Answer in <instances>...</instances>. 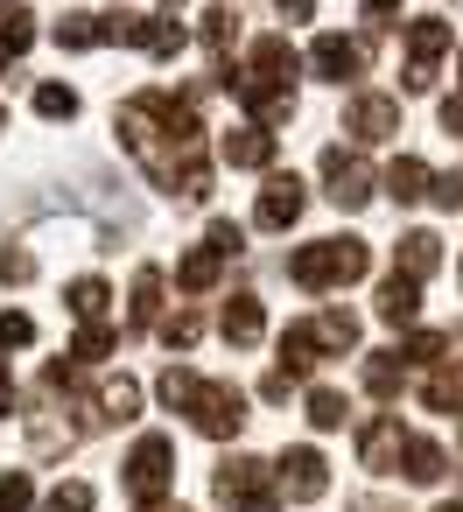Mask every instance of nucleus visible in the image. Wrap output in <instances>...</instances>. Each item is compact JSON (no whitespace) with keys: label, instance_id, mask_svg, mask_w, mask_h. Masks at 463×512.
Listing matches in <instances>:
<instances>
[{"label":"nucleus","instance_id":"obj_31","mask_svg":"<svg viewBox=\"0 0 463 512\" xmlns=\"http://www.w3.org/2000/svg\"><path fill=\"white\" fill-rule=\"evenodd\" d=\"M316 337H323V351H351L358 344V316L330 309V316H316Z\"/></svg>","mask_w":463,"mask_h":512},{"label":"nucleus","instance_id":"obj_18","mask_svg":"<svg viewBox=\"0 0 463 512\" xmlns=\"http://www.w3.org/2000/svg\"><path fill=\"white\" fill-rule=\"evenodd\" d=\"M29 43H36V15L22 8V0H8V8H0V71H8L15 57H29Z\"/></svg>","mask_w":463,"mask_h":512},{"label":"nucleus","instance_id":"obj_12","mask_svg":"<svg viewBox=\"0 0 463 512\" xmlns=\"http://www.w3.org/2000/svg\"><path fill=\"white\" fill-rule=\"evenodd\" d=\"M365 57H372V36H365V43L316 36V50H309V71H316V78H330V85H344V78H358V71H365Z\"/></svg>","mask_w":463,"mask_h":512},{"label":"nucleus","instance_id":"obj_42","mask_svg":"<svg viewBox=\"0 0 463 512\" xmlns=\"http://www.w3.org/2000/svg\"><path fill=\"white\" fill-rule=\"evenodd\" d=\"M288 393H295V379H288V372H281V365H274V372H267V379H260V400H288Z\"/></svg>","mask_w":463,"mask_h":512},{"label":"nucleus","instance_id":"obj_20","mask_svg":"<svg viewBox=\"0 0 463 512\" xmlns=\"http://www.w3.org/2000/svg\"><path fill=\"white\" fill-rule=\"evenodd\" d=\"M435 267H442V239H435V232H407V239H400V267H393V274L428 281Z\"/></svg>","mask_w":463,"mask_h":512},{"label":"nucleus","instance_id":"obj_9","mask_svg":"<svg viewBox=\"0 0 463 512\" xmlns=\"http://www.w3.org/2000/svg\"><path fill=\"white\" fill-rule=\"evenodd\" d=\"M274 484H281L288 498H323V491H330V463H323L309 442H295V449H281V463H274Z\"/></svg>","mask_w":463,"mask_h":512},{"label":"nucleus","instance_id":"obj_4","mask_svg":"<svg viewBox=\"0 0 463 512\" xmlns=\"http://www.w3.org/2000/svg\"><path fill=\"white\" fill-rule=\"evenodd\" d=\"M456 50V29L442 22V15H421V22H407V71H400V85L407 92H428L435 85V64Z\"/></svg>","mask_w":463,"mask_h":512},{"label":"nucleus","instance_id":"obj_28","mask_svg":"<svg viewBox=\"0 0 463 512\" xmlns=\"http://www.w3.org/2000/svg\"><path fill=\"white\" fill-rule=\"evenodd\" d=\"M64 309H71L78 323H99V309H106V281H99V274L71 281V288H64Z\"/></svg>","mask_w":463,"mask_h":512},{"label":"nucleus","instance_id":"obj_10","mask_svg":"<svg viewBox=\"0 0 463 512\" xmlns=\"http://www.w3.org/2000/svg\"><path fill=\"white\" fill-rule=\"evenodd\" d=\"M344 134H358V141H393V134H400V99L358 92V99L344 106Z\"/></svg>","mask_w":463,"mask_h":512},{"label":"nucleus","instance_id":"obj_43","mask_svg":"<svg viewBox=\"0 0 463 512\" xmlns=\"http://www.w3.org/2000/svg\"><path fill=\"white\" fill-rule=\"evenodd\" d=\"M442 127H449V134H463V92H456V99H442Z\"/></svg>","mask_w":463,"mask_h":512},{"label":"nucleus","instance_id":"obj_45","mask_svg":"<svg viewBox=\"0 0 463 512\" xmlns=\"http://www.w3.org/2000/svg\"><path fill=\"white\" fill-rule=\"evenodd\" d=\"M393 8H400V0H365V15H372V22H386Z\"/></svg>","mask_w":463,"mask_h":512},{"label":"nucleus","instance_id":"obj_16","mask_svg":"<svg viewBox=\"0 0 463 512\" xmlns=\"http://www.w3.org/2000/svg\"><path fill=\"white\" fill-rule=\"evenodd\" d=\"M428 183H435V169H428V162H414V155H400V162L379 176V190H386L393 204H421V197H428Z\"/></svg>","mask_w":463,"mask_h":512},{"label":"nucleus","instance_id":"obj_15","mask_svg":"<svg viewBox=\"0 0 463 512\" xmlns=\"http://www.w3.org/2000/svg\"><path fill=\"white\" fill-rule=\"evenodd\" d=\"M218 155H225L232 169H267V162H274V134L246 120V127H232V134L218 141Z\"/></svg>","mask_w":463,"mask_h":512},{"label":"nucleus","instance_id":"obj_13","mask_svg":"<svg viewBox=\"0 0 463 512\" xmlns=\"http://www.w3.org/2000/svg\"><path fill=\"white\" fill-rule=\"evenodd\" d=\"M295 71H302V57L288 50V36H260V43H253V57H246V78L281 85V92H295Z\"/></svg>","mask_w":463,"mask_h":512},{"label":"nucleus","instance_id":"obj_44","mask_svg":"<svg viewBox=\"0 0 463 512\" xmlns=\"http://www.w3.org/2000/svg\"><path fill=\"white\" fill-rule=\"evenodd\" d=\"M274 8H281L288 22H309V15H316V0H274Z\"/></svg>","mask_w":463,"mask_h":512},{"label":"nucleus","instance_id":"obj_48","mask_svg":"<svg viewBox=\"0 0 463 512\" xmlns=\"http://www.w3.org/2000/svg\"><path fill=\"white\" fill-rule=\"evenodd\" d=\"M162 8H183V0H162Z\"/></svg>","mask_w":463,"mask_h":512},{"label":"nucleus","instance_id":"obj_50","mask_svg":"<svg viewBox=\"0 0 463 512\" xmlns=\"http://www.w3.org/2000/svg\"><path fill=\"white\" fill-rule=\"evenodd\" d=\"M456 71H463V57H456Z\"/></svg>","mask_w":463,"mask_h":512},{"label":"nucleus","instance_id":"obj_41","mask_svg":"<svg viewBox=\"0 0 463 512\" xmlns=\"http://www.w3.org/2000/svg\"><path fill=\"white\" fill-rule=\"evenodd\" d=\"M428 197H435L442 211H463V169H449V176H435V183H428Z\"/></svg>","mask_w":463,"mask_h":512},{"label":"nucleus","instance_id":"obj_38","mask_svg":"<svg viewBox=\"0 0 463 512\" xmlns=\"http://www.w3.org/2000/svg\"><path fill=\"white\" fill-rule=\"evenodd\" d=\"M8 344H15V351L36 344V323H29L22 309H0V351H8Z\"/></svg>","mask_w":463,"mask_h":512},{"label":"nucleus","instance_id":"obj_30","mask_svg":"<svg viewBox=\"0 0 463 512\" xmlns=\"http://www.w3.org/2000/svg\"><path fill=\"white\" fill-rule=\"evenodd\" d=\"M197 337H204V316H197V309H176V316L162 323V344H169V351H197Z\"/></svg>","mask_w":463,"mask_h":512},{"label":"nucleus","instance_id":"obj_7","mask_svg":"<svg viewBox=\"0 0 463 512\" xmlns=\"http://www.w3.org/2000/svg\"><path fill=\"white\" fill-rule=\"evenodd\" d=\"M113 43L148 50V57H176L183 50V22H169V15H113Z\"/></svg>","mask_w":463,"mask_h":512},{"label":"nucleus","instance_id":"obj_23","mask_svg":"<svg viewBox=\"0 0 463 512\" xmlns=\"http://www.w3.org/2000/svg\"><path fill=\"white\" fill-rule=\"evenodd\" d=\"M169 197L204 204V197H211V162H204V155H183V162H176V176H169Z\"/></svg>","mask_w":463,"mask_h":512},{"label":"nucleus","instance_id":"obj_49","mask_svg":"<svg viewBox=\"0 0 463 512\" xmlns=\"http://www.w3.org/2000/svg\"><path fill=\"white\" fill-rule=\"evenodd\" d=\"M0 134H8V113H0Z\"/></svg>","mask_w":463,"mask_h":512},{"label":"nucleus","instance_id":"obj_22","mask_svg":"<svg viewBox=\"0 0 463 512\" xmlns=\"http://www.w3.org/2000/svg\"><path fill=\"white\" fill-rule=\"evenodd\" d=\"M449 470V456H442V442H428V435H407V456H400V477H414V484H435Z\"/></svg>","mask_w":463,"mask_h":512},{"label":"nucleus","instance_id":"obj_33","mask_svg":"<svg viewBox=\"0 0 463 512\" xmlns=\"http://www.w3.org/2000/svg\"><path fill=\"white\" fill-rule=\"evenodd\" d=\"M36 113L43 120H78V92L71 85H36Z\"/></svg>","mask_w":463,"mask_h":512},{"label":"nucleus","instance_id":"obj_6","mask_svg":"<svg viewBox=\"0 0 463 512\" xmlns=\"http://www.w3.org/2000/svg\"><path fill=\"white\" fill-rule=\"evenodd\" d=\"M316 176H323V197H330L337 211H358V204L372 197V162H365V155H351V148H323Z\"/></svg>","mask_w":463,"mask_h":512},{"label":"nucleus","instance_id":"obj_37","mask_svg":"<svg viewBox=\"0 0 463 512\" xmlns=\"http://www.w3.org/2000/svg\"><path fill=\"white\" fill-rule=\"evenodd\" d=\"M0 281H8V288H29V281H36V253L0 246Z\"/></svg>","mask_w":463,"mask_h":512},{"label":"nucleus","instance_id":"obj_51","mask_svg":"<svg viewBox=\"0 0 463 512\" xmlns=\"http://www.w3.org/2000/svg\"><path fill=\"white\" fill-rule=\"evenodd\" d=\"M372 512H379V505H372Z\"/></svg>","mask_w":463,"mask_h":512},{"label":"nucleus","instance_id":"obj_46","mask_svg":"<svg viewBox=\"0 0 463 512\" xmlns=\"http://www.w3.org/2000/svg\"><path fill=\"white\" fill-rule=\"evenodd\" d=\"M15 407V386H8V372H0V414H8Z\"/></svg>","mask_w":463,"mask_h":512},{"label":"nucleus","instance_id":"obj_11","mask_svg":"<svg viewBox=\"0 0 463 512\" xmlns=\"http://www.w3.org/2000/svg\"><path fill=\"white\" fill-rule=\"evenodd\" d=\"M302 204H309L302 176H267V190H260V211H253V225H260V232H288V225L302 218Z\"/></svg>","mask_w":463,"mask_h":512},{"label":"nucleus","instance_id":"obj_34","mask_svg":"<svg viewBox=\"0 0 463 512\" xmlns=\"http://www.w3.org/2000/svg\"><path fill=\"white\" fill-rule=\"evenodd\" d=\"M204 246H211L218 260H239V253H246V232H239L232 218H211V232H204Z\"/></svg>","mask_w":463,"mask_h":512},{"label":"nucleus","instance_id":"obj_24","mask_svg":"<svg viewBox=\"0 0 463 512\" xmlns=\"http://www.w3.org/2000/svg\"><path fill=\"white\" fill-rule=\"evenodd\" d=\"M218 274H225V260H218L211 246H197V253L176 267V288H183V295H204V288H218Z\"/></svg>","mask_w":463,"mask_h":512},{"label":"nucleus","instance_id":"obj_14","mask_svg":"<svg viewBox=\"0 0 463 512\" xmlns=\"http://www.w3.org/2000/svg\"><path fill=\"white\" fill-rule=\"evenodd\" d=\"M218 330H225V344L253 351V344L267 337V309H260V295H232V302H225V316H218Z\"/></svg>","mask_w":463,"mask_h":512},{"label":"nucleus","instance_id":"obj_40","mask_svg":"<svg viewBox=\"0 0 463 512\" xmlns=\"http://www.w3.org/2000/svg\"><path fill=\"white\" fill-rule=\"evenodd\" d=\"M50 512H92V484H78V477L57 484V491H50Z\"/></svg>","mask_w":463,"mask_h":512},{"label":"nucleus","instance_id":"obj_5","mask_svg":"<svg viewBox=\"0 0 463 512\" xmlns=\"http://www.w3.org/2000/svg\"><path fill=\"white\" fill-rule=\"evenodd\" d=\"M218 498H225L232 512H281L274 470H267L260 456H232V463L218 470Z\"/></svg>","mask_w":463,"mask_h":512},{"label":"nucleus","instance_id":"obj_39","mask_svg":"<svg viewBox=\"0 0 463 512\" xmlns=\"http://www.w3.org/2000/svg\"><path fill=\"white\" fill-rule=\"evenodd\" d=\"M442 351H449V337H442V330H421V337H414V344H407L400 358H407V365H435Z\"/></svg>","mask_w":463,"mask_h":512},{"label":"nucleus","instance_id":"obj_1","mask_svg":"<svg viewBox=\"0 0 463 512\" xmlns=\"http://www.w3.org/2000/svg\"><path fill=\"white\" fill-rule=\"evenodd\" d=\"M155 393H162L176 414H190L211 442H225V435L246 428V393H239L232 379H197L190 365H169V372L155 379Z\"/></svg>","mask_w":463,"mask_h":512},{"label":"nucleus","instance_id":"obj_32","mask_svg":"<svg viewBox=\"0 0 463 512\" xmlns=\"http://www.w3.org/2000/svg\"><path fill=\"white\" fill-rule=\"evenodd\" d=\"M421 400H428L435 414H463V379H456V372H435V379L421 386Z\"/></svg>","mask_w":463,"mask_h":512},{"label":"nucleus","instance_id":"obj_36","mask_svg":"<svg viewBox=\"0 0 463 512\" xmlns=\"http://www.w3.org/2000/svg\"><path fill=\"white\" fill-rule=\"evenodd\" d=\"M36 505V484L22 470H0V512H29Z\"/></svg>","mask_w":463,"mask_h":512},{"label":"nucleus","instance_id":"obj_27","mask_svg":"<svg viewBox=\"0 0 463 512\" xmlns=\"http://www.w3.org/2000/svg\"><path fill=\"white\" fill-rule=\"evenodd\" d=\"M141 414V386L134 379H106L99 386V421H134Z\"/></svg>","mask_w":463,"mask_h":512},{"label":"nucleus","instance_id":"obj_2","mask_svg":"<svg viewBox=\"0 0 463 512\" xmlns=\"http://www.w3.org/2000/svg\"><path fill=\"white\" fill-rule=\"evenodd\" d=\"M365 267H372V246H365V239H309V246L288 260V281L309 288V295H323V288H351Z\"/></svg>","mask_w":463,"mask_h":512},{"label":"nucleus","instance_id":"obj_17","mask_svg":"<svg viewBox=\"0 0 463 512\" xmlns=\"http://www.w3.org/2000/svg\"><path fill=\"white\" fill-rule=\"evenodd\" d=\"M421 316V281H407V274H386L379 281V323H414Z\"/></svg>","mask_w":463,"mask_h":512},{"label":"nucleus","instance_id":"obj_21","mask_svg":"<svg viewBox=\"0 0 463 512\" xmlns=\"http://www.w3.org/2000/svg\"><path fill=\"white\" fill-rule=\"evenodd\" d=\"M400 386H407V358H400V351H372V358H365V393H372V400H393Z\"/></svg>","mask_w":463,"mask_h":512},{"label":"nucleus","instance_id":"obj_29","mask_svg":"<svg viewBox=\"0 0 463 512\" xmlns=\"http://www.w3.org/2000/svg\"><path fill=\"white\" fill-rule=\"evenodd\" d=\"M197 36H204V50H211V64H218V71H225V50H232V43H239V22H232V15H225V8H211V15H204V29H197Z\"/></svg>","mask_w":463,"mask_h":512},{"label":"nucleus","instance_id":"obj_47","mask_svg":"<svg viewBox=\"0 0 463 512\" xmlns=\"http://www.w3.org/2000/svg\"><path fill=\"white\" fill-rule=\"evenodd\" d=\"M435 512H463V498H442V505H435Z\"/></svg>","mask_w":463,"mask_h":512},{"label":"nucleus","instance_id":"obj_3","mask_svg":"<svg viewBox=\"0 0 463 512\" xmlns=\"http://www.w3.org/2000/svg\"><path fill=\"white\" fill-rule=\"evenodd\" d=\"M169 484H176V442H169V435H141L134 456H127V491H134V505H162Z\"/></svg>","mask_w":463,"mask_h":512},{"label":"nucleus","instance_id":"obj_26","mask_svg":"<svg viewBox=\"0 0 463 512\" xmlns=\"http://www.w3.org/2000/svg\"><path fill=\"white\" fill-rule=\"evenodd\" d=\"M302 407H309V428H323V435L351 421V400H344L337 386H309V400H302Z\"/></svg>","mask_w":463,"mask_h":512},{"label":"nucleus","instance_id":"obj_35","mask_svg":"<svg viewBox=\"0 0 463 512\" xmlns=\"http://www.w3.org/2000/svg\"><path fill=\"white\" fill-rule=\"evenodd\" d=\"M106 351H113V330H106V323H85V330H78V344H71V358H78V365H99Z\"/></svg>","mask_w":463,"mask_h":512},{"label":"nucleus","instance_id":"obj_25","mask_svg":"<svg viewBox=\"0 0 463 512\" xmlns=\"http://www.w3.org/2000/svg\"><path fill=\"white\" fill-rule=\"evenodd\" d=\"M127 309H134V316H127L134 330H148V323L162 316V267H141V274H134V302H127Z\"/></svg>","mask_w":463,"mask_h":512},{"label":"nucleus","instance_id":"obj_8","mask_svg":"<svg viewBox=\"0 0 463 512\" xmlns=\"http://www.w3.org/2000/svg\"><path fill=\"white\" fill-rule=\"evenodd\" d=\"M400 456H407V428H400V414H379V421H365V428H358V463H365V470L393 477V470H400Z\"/></svg>","mask_w":463,"mask_h":512},{"label":"nucleus","instance_id":"obj_19","mask_svg":"<svg viewBox=\"0 0 463 512\" xmlns=\"http://www.w3.org/2000/svg\"><path fill=\"white\" fill-rule=\"evenodd\" d=\"M113 43V15H64L57 22V50H99Z\"/></svg>","mask_w":463,"mask_h":512}]
</instances>
